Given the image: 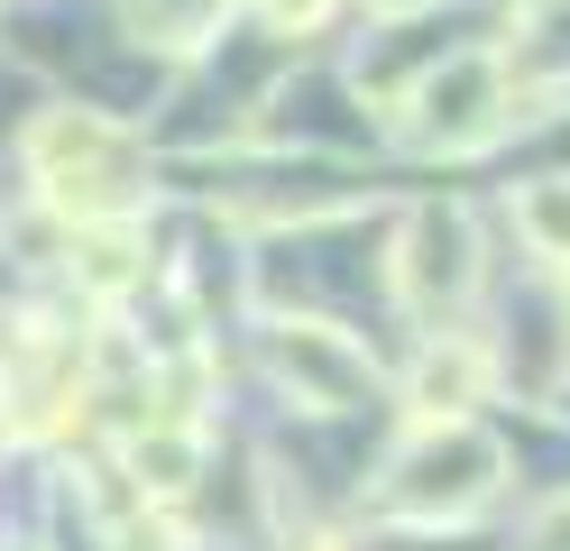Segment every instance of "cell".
Listing matches in <instances>:
<instances>
[{
    "mask_svg": "<svg viewBox=\"0 0 570 551\" xmlns=\"http://www.w3.org/2000/svg\"><path fill=\"white\" fill-rule=\"evenodd\" d=\"M488 478H497V451H488V441H470V432H451L442 451H414V460H405L396 505H423V514H433V505H470Z\"/></svg>",
    "mask_w": 570,
    "mask_h": 551,
    "instance_id": "1",
    "label": "cell"
},
{
    "mask_svg": "<svg viewBox=\"0 0 570 551\" xmlns=\"http://www.w3.org/2000/svg\"><path fill=\"white\" fill-rule=\"evenodd\" d=\"M276 358H285V377H304V386H323L332 404H350V395H360V367H350L332 341H313V331H285V341H276Z\"/></svg>",
    "mask_w": 570,
    "mask_h": 551,
    "instance_id": "2",
    "label": "cell"
},
{
    "mask_svg": "<svg viewBox=\"0 0 570 551\" xmlns=\"http://www.w3.org/2000/svg\"><path fill=\"white\" fill-rule=\"evenodd\" d=\"M460 395H470V358H433V367H423V404H433V414L460 404Z\"/></svg>",
    "mask_w": 570,
    "mask_h": 551,
    "instance_id": "3",
    "label": "cell"
},
{
    "mask_svg": "<svg viewBox=\"0 0 570 551\" xmlns=\"http://www.w3.org/2000/svg\"><path fill=\"white\" fill-rule=\"evenodd\" d=\"M524 211H533V230H543L552 248H570V194H552V184H543V194H533Z\"/></svg>",
    "mask_w": 570,
    "mask_h": 551,
    "instance_id": "4",
    "label": "cell"
},
{
    "mask_svg": "<svg viewBox=\"0 0 570 551\" xmlns=\"http://www.w3.org/2000/svg\"><path fill=\"white\" fill-rule=\"evenodd\" d=\"M276 10H285V19H313V10H323V0H276Z\"/></svg>",
    "mask_w": 570,
    "mask_h": 551,
    "instance_id": "5",
    "label": "cell"
},
{
    "mask_svg": "<svg viewBox=\"0 0 570 551\" xmlns=\"http://www.w3.org/2000/svg\"><path fill=\"white\" fill-rule=\"evenodd\" d=\"M396 10H414V0H396Z\"/></svg>",
    "mask_w": 570,
    "mask_h": 551,
    "instance_id": "6",
    "label": "cell"
}]
</instances>
